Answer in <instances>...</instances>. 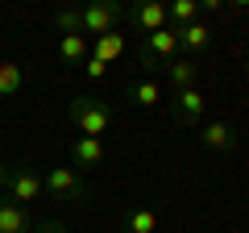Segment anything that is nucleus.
I'll return each instance as SVG.
<instances>
[{
	"instance_id": "1",
	"label": "nucleus",
	"mask_w": 249,
	"mask_h": 233,
	"mask_svg": "<svg viewBox=\"0 0 249 233\" xmlns=\"http://www.w3.org/2000/svg\"><path fill=\"white\" fill-rule=\"evenodd\" d=\"M67 116L75 121L79 137H104L108 125H112V108H108V100L91 96V92H75L71 104H67Z\"/></svg>"
},
{
	"instance_id": "2",
	"label": "nucleus",
	"mask_w": 249,
	"mask_h": 233,
	"mask_svg": "<svg viewBox=\"0 0 249 233\" xmlns=\"http://www.w3.org/2000/svg\"><path fill=\"white\" fill-rule=\"evenodd\" d=\"M204 113H208V96L204 88H183V92H170V104H166V116L175 121L178 129H199L204 125Z\"/></svg>"
},
{
	"instance_id": "3",
	"label": "nucleus",
	"mask_w": 249,
	"mask_h": 233,
	"mask_svg": "<svg viewBox=\"0 0 249 233\" xmlns=\"http://www.w3.org/2000/svg\"><path fill=\"white\" fill-rule=\"evenodd\" d=\"M46 196V179L42 171L29 167V162H17V167H9V183H4V200H13V204L29 208L34 200Z\"/></svg>"
},
{
	"instance_id": "4",
	"label": "nucleus",
	"mask_w": 249,
	"mask_h": 233,
	"mask_svg": "<svg viewBox=\"0 0 249 233\" xmlns=\"http://www.w3.org/2000/svg\"><path fill=\"white\" fill-rule=\"evenodd\" d=\"M42 179H46V196L50 200H62V204L88 200V183H83V175L75 167H50Z\"/></svg>"
},
{
	"instance_id": "5",
	"label": "nucleus",
	"mask_w": 249,
	"mask_h": 233,
	"mask_svg": "<svg viewBox=\"0 0 249 233\" xmlns=\"http://www.w3.org/2000/svg\"><path fill=\"white\" fill-rule=\"evenodd\" d=\"M121 17H124V9L116 4V0H91V4H83V9H79V25H83V34H96V38L112 34Z\"/></svg>"
},
{
	"instance_id": "6",
	"label": "nucleus",
	"mask_w": 249,
	"mask_h": 233,
	"mask_svg": "<svg viewBox=\"0 0 249 233\" xmlns=\"http://www.w3.org/2000/svg\"><path fill=\"white\" fill-rule=\"evenodd\" d=\"M178 54V34L175 29H158V34H145V42H142V63L145 67H162L166 58H175Z\"/></svg>"
},
{
	"instance_id": "7",
	"label": "nucleus",
	"mask_w": 249,
	"mask_h": 233,
	"mask_svg": "<svg viewBox=\"0 0 249 233\" xmlns=\"http://www.w3.org/2000/svg\"><path fill=\"white\" fill-rule=\"evenodd\" d=\"M199 146L212 150V154H232L241 146V134L229 121H204V125H199Z\"/></svg>"
},
{
	"instance_id": "8",
	"label": "nucleus",
	"mask_w": 249,
	"mask_h": 233,
	"mask_svg": "<svg viewBox=\"0 0 249 233\" xmlns=\"http://www.w3.org/2000/svg\"><path fill=\"white\" fill-rule=\"evenodd\" d=\"M162 75H166L170 92H183V88H196L199 83V63L196 58H187V54H175L162 63Z\"/></svg>"
},
{
	"instance_id": "9",
	"label": "nucleus",
	"mask_w": 249,
	"mask_h": 233,
	"mask_svg": "<svg viewBox=\"0 0 249 233\" xmlns=\"http://www.w3.org/2000/svg\"><path fill=\"white\" fill-rule=\"evenodd\" d=\"M71 158H75V171H96V167H104V158H108L104 137H75V142H71Z\"/></svg>"
},
{
	"instance_id": "10",
	"label": "nucleus",
	"mask_w": 249,
	"mask_h": 233,
	"mask_svg": "<svg viewBox=\"0 0 249 233\" xmlns=\"http://www.w3.org/2000/svg\"><path fill=\"white\" fill-rule=\"evenodd\" d=\"M129 17V25L142 29V34H158V29H166V4H133V9L124 13Z\"/></svg>"
},
{
	"instance_id": "11",
	"label": "nucleus",
	"mask_w": 249,
	"mask_h": 233,
	"mask_svg": "<svg viewBox=\"0 0 249 233\" xmlns=\"http://www.w3.org/2000/svg\"><path fill=\"white\" fill-rule=\"evenodd\" d=\"M34 213L0 196V233H34Z\"/></svg>"
},
{
	"instance_id": "12",
	"label": "nucleus",
	"mask_w": 249,
	"mask_h": 233,
	"mask_svg": "<svg viewBox=\"0 0 249 233\" xmlns=\"http://www.w3.org/2000/svg\"><path fill=\"white\" fill-rule=\"evenodd\" d=\"M175 34H178V50H187V58H196V54H204L212 46V29L204 21H191V25L175 29Z\"/></svg>"
},
{
	"instance_id": "13",
	"label": "nucleus",
	"mask_w": 249,
	"mask_h": 233,
	"mask_svg": "<svg viewBox=\"0 0 249 233\" xmlns=\"http://www.w3.org/2000/svg\"><path fill=\"white\" fill-rule=\"evenodd\" d=\"M158 213L154 208H129L121 216V233H158Z\"/></svg>"
},
{
	"instance_id": "14",
	"label": "nucleus",
	"mask_w": 249,
	"mask_h": 233,
	"mask_svg": "<svg viewBox=\"0 0 249 233\" xmlns=\"http://www.w3.org/2000/svg\"><path fill=\"white\" fill-rule=\"evenodd\" d=\"M124 96H129V104H142V108H154L162 100V88L154 79H137V83H129L124 88Z\"/></svg>"
},
{
	"instance_id": "15",
	"label": "nucleus",
	"mask_w": 249,
	"mask_h": 233,
	"mask_svg": "<svg viewBox=\"0 0 249 233\" xmlns=\"http://www.w3.org/2000/svg\"><path fill=\"white\" fill-rule=\"evenodd\" d=\"M58 58H62V63H88V38H83V34L58 38Z\"/></svg>"
},
{
	"instance_id": "16",
	"label": "nucleus",
	"mask_w": 249,
	"mask_h": 233,
	"mask_svg": "<svg viewBox=\"0 0 249 233\" xmlns=\"http://www.w3.org/2000/svg\"><path fill=\"white\" fill-rule=\"evenodd\" d=\"M166 21H170V29L191 25V21H199V4L196 0H175V4H166Z\"/></svg>"
},
{
	"instance_id": "17",
	"label": "nucleus",
	"mask_w": 249,
	"mask_h": 233,
	"mask_svg": "<svg viewBox=\"0 0 249 233\" xmlns=\"http://www.w3.org/2000/svg\"><path fill=\"white\" fill-rule=\"evenodd\" d=\"M91 54H96L100 63H112V58H121L124 54V34H104V38H96V46H91Z\"/></svg>"
},
{
	"instance_id": "18",
	"label": "nucleus",
	"mask_w": 249,
	"mask_h": 233,
	"mask_svg": "<svg viewBox=\"0 0 249 233\" xmlns=\"http://www.w3.org/2000/svg\"><path fill=\"white\" fill-rule=\"evenodd\" d=\"M21 88H25V71H21L17 63H0V96L13 100Z\"/></svg>"
},
{
	"instance_id": "19",
	"label": "nucleus",
	"mask_w": 249,
	"mask_h": 233,
	"mask_svg": "<svg viewBox=\"0 0 249 233\" xmlns=\"http://www.w3.org/2000/svg\"><path fill=\"white\" fill-rule=\"evenodd\" d=\"M54 25H58L62 38H67V34H83V25H79V9H58V13H54Z\"/></svg>"
},
{
	"instance_id": "20",
	"label": "nucleus",
	"mask_w": 249,
	"mask_h": 233,
	"mask_svg": "<svg viewBox=\"0 0 249 233\" xmlns=\"http://www.w3.org/2000/svg\"><path fill=\"white\" fill-rule=\"evenodd\" d=\"M104 71H108V63H100L96 54H88V63H83V75H88V79H104Z\"/></svg>"
},
{
	"instance_id": "21",
	"label": "nucleus",
	"mask_w": 249,
	"mask_h": 233,
	"mask_svg": "<svg viewBox=\"0 0 249 233\" xmlns=\"http://www.w3.org/2000/svg\"><path fill=\"white\" fill-rule=\"evenodd\" d=\"M34 233H67V229H62V221H37Z\"/></svg>"
},
{
	"instance_id": "22",
	"label": "nucleus",
	"mask_w": 249,
	"mask_h": 233,
	"mask_svg": "<svg viewBox=\"0 0 249 233\" xmlns=\"http://www.w3.org/2000/svg\"><path fill=\"white\" fill-rule=\"evenodd\" d=\"M4 183H9V162L0 158V196H4Z\"/></svg>"
},
{
	"instance_id": "23",
	"label": "nucleus",
	"mask_w": 249,
	"mask_h": 233,
	"mask_svg": "<svg viewBox=\"0 0 249 233\" xmlns=\"http://www.w3.org/2000/svg\"><path fill=\"white\" fill-rule=\"evenodd\" d=\"M241 71H245V75H249V54H245V63H241Z\"/></svg>"
},
{
	"instance_id": "24",
	"label": "nucleus",
	"mask_w": 249,
	"mask_h": 233,
	"mask_svg": "<svg viewBox=\"0 0 249 233\" xmlns=\"http://www.w3.org/2000/svg\"><path fill=\"white\" fill-rule=\"evenodd\" d=\"M237 13H249V4H237Z\"/></svg>"
},
{
	"instance_id": "25",
	"label": "nucleus",
	"mask_w": 249,
	"mask_h": 233,
	"mask_svg": "<svg viewBox=\"0 0 249 233\" xmlns=\"http://www.w3.org/2000/svg\"><path fill=\"white\" fill-rule=\"evenodd\" d=\"M0 100H4V96H0Z\"/></svg>"
}]
</instances>
